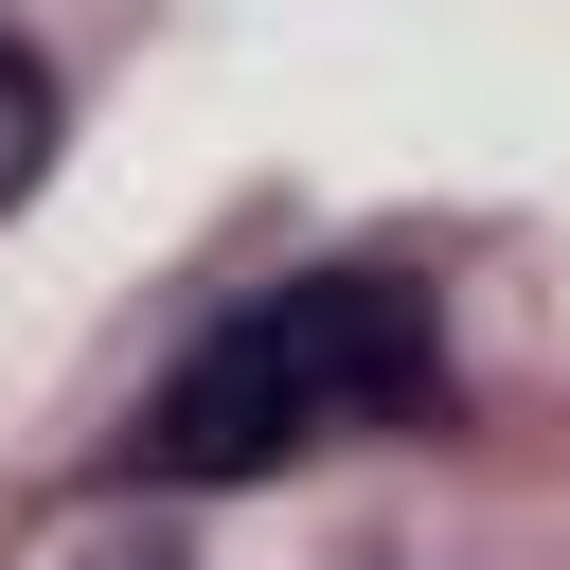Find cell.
Wrapping results in <instances>:
<instances>
[{
  "label": "cell",
  "instance_id": "obj_1",
  "mask_svg": "<svg viewBox=\"0 0 570 570\" xmlns=\"http://www.w3.org/2000/svg\"><path fill=\"white\" fill-rule=\"evenodd\" d=\"M356 428H445V356H428V303L338 267V285H285L249 321H214L160 410H142V463L160 481H267L303 445H356Z\"/></svg>",
  "mask_w": 570,
  "mask_h": 570
},
{
  "label": "cell",
  "instance_id": "obj_2",
  "mask_svg": "<svg viewBox=\"0 0 570 570\" xmlns=\"http://www.w3.org/2000/svg\"><path fill=\"white\" fill-rule=\"evenodd\" d=\"M36 160H53V71H36L18 36H0V214L36 196Z\"/></svg>",
  "mask_w": 570,
  "mask_h": 570
},
{
  "label": "cell",
  "instance_id": "obj_3",
  "mask_svg": "<svg viewBox=\"0 0 570 570\" xmlns=\"http://www.w3.org/2000/svg\"><path fill=\"white\" fill-rule=\"evenodd\" d=\"M89 570H178V552H89Z\"/></svg>",
  "mask_w": 570,
  "mask_h": 570
}]
</instances>
